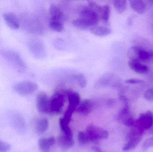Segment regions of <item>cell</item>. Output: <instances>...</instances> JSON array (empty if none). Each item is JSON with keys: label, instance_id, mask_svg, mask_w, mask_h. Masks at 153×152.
<instances>
[{"label": "cell", "instance_id": "1", "mask_svg": "<svg viewBox=\"0 0 153 152\" xmlns=\"http://www.w3.org/2000/svg\"><path fill=\"white\" fill-rule=\"evenodd\" d=\"M127 55L130 61L153 63V50H146L138 46H133L128 51Z\"/></svg>", "mask_w": 153, "mask_h": 152}, {"label": "cell", "instance_id": "2", "mask_svg": "<svg viewBox=\"0 0 153 152\" xmlns=\"http://www.w3.org/2000/svg\"><path fill=\"white\" fill-rule=\"evenodd\" d=\"M3 58L11 66L18 72H23L26 69V65L20 54L11 50L4 49L1 52Z\"/></svg>", "mask_w": 153, "mask_h": 152}, {"label": "cell", "instance_id": "3", "mask_svg": "<svg viewBox=\"0 0 153 152\" xmlns=\"http://www.w3.org/2000/svg\"><path fill=\"white\" fill-rule=\"evenodd\" d=\"M144 133L138 128H131V130L126 137L127 143L123 147V151H128L134 149L142 141Z\"/></svg>", "mask_w": 153, "mask_h": 152}, {"label": "cell", "instance_id": "4", "mask_svg": "<svg viewBox=\"0 0 153 152\" xmlns=\"http://www.w3.org/2000/svg\"><path fill=\"white\" fill-rule=\"evenodd\" d=\"M66 92H56L50 99V114H58L62 112L66 101Z\"/></svg>", "mask_w": 153, "mask_h": 152}, {"label": "cell", "instance_id": "5", "mask_svg": "<svg viewBox=\"0 0 153 152\" xmlns=\"http://www.w3.org/2000/svg\"><path fill=\"white\" fill-rule=\"evenodd\" d=\"M85 133L90 142H97L100 140H105L108 137V131L92 124L87 127Z\"/></svg>", "mask_w": 153, "mask_h": 152}, {"label": "cell", "instance_id": "6", "mask_svg": "<svg viewBox=\"0 0 153 152\" xmlns=\"http://www.w3.org/2000/svg\"><path fill=\"white\" fill-rule=\"evenodd\" d=\"M38 85L35 82L30 81H23L15 84L13 86L14 92L21 95H27L36 92Z\"/></svg>", "mask_w": 153, "mask_h": 152}, {"label": "cell", "instance_id": "7", "mask_svg": "<svg viewBox=\"0 0 153 152\" xmlns=\"http://www.w3.org/2000/svg\"><path fill=\"white\" fill-rule=\"evenodd\" d=\"M79 18L91 22L93 26L98 25L100 20V16L96 11L89 6H84L80 9Z\"/></svg>", "mask_w": 153, "mask_h": 152}, {"label": "cell", "instance_id": "8", "mask_svg": "<svg viewBox=\"0 0 153 152\" xmlns=\"http://www.w3.org/2000/svg\"><path fill=\"white\" fill-rule=\"evenodd\" d=\"M36 106L40 113L50 114V99L45 92H40L36 98Z\"/></svg>", "mask_w": 153, "mask_h": 152}, {"label": "cell", "instance_id": "9", "mask_svg": "<svg viewBox=\"0 0 153 152\" xmlns=\"http://www.w3.org/2000/svg\"><path fill=\"white\" fill-rule=\"evenodd\" d=\"M153 113L150 111L140 114L139 117L137 119V126L136 127L145 132L149 129L152 124Z\"/></svg>", "mask_w": 153, "mask_h": 152}, {"label": "cell", "instance_id": "10", "mask_svg": "<svg viewBox=\"0 0 153 152\" xmlns=\"http://www.w3.org/2000/svg\"><path fill=\"white\" fill-rule=\"evenodd\" d=\"M10 116V123L14 129L19 133H24L26 130V124L23 117L17 112H14Z\"/></svg>", "mask_w": 153, "mask_h": 152}, {"label": "cell", "instance_id": "11", "mask_svg": "<svg viewBox=\"0 0 153 152\" xmlns=\"http://www.w3.org/2000/svg\"><path fill=\"white\" fill-rule=\"evenodd\" d=\"M65 92L69 101V107L67 111L73 113L74 112L76 111V108L80 104V95L76 92L70 89Z\"/></svg>", "mask_w": 153, "mask_h": 152}, {"label": "cell", "instance_id": "12", "mask_svg": "<svg viewBox=\"0 0 153 152\" xmlns=\"http://www.w3.org/2000/svg\"><path fill=\"white\" fill-rule=\"evenodd\" d=\"M4 19L7 26L13 29H17L19 28L20 26L19 20L17 16L11 12H7L3 15Z\"/></svg>", "mask_w": 153, "mask_h": 152}, {"label": "cell", "instance_id": "13", "mask_svg": "<svg viewBox=\"0 0 153 152\" xmlns=\"http://www.w3.org/2000/svg\"><path fill=\"white\" fill-rule=\"evenodd\" d=\"M57 143L60 148L64 150L70 149L74 145L73 135H69L62 134L57 138Z\"/></svg>", "mask_w": 153, "mask_h": 152}, {"label": "cell", "instance_id": "14", "mask_svg": "<svg viewBox=\"0 0 153 152\" xmlns=\"http://www.w3.org/2000/svg\"><path fill=\"white\" fill-rule=\"evenodd\" d=\"M50 20L58 21L63 22L65 20V15L62 11L56 4H52L49 9Z\"/></svg>", "mask_w": 153, "mask_h": 152}, {"label": "cell", "instance_id": "15", "mask_svg": "<svg viewBox=\"0 0 153 152\" xmlns=\"http://www.w3.org/2000/svg\"><path fill=\"white\" fill-rule=\"evenodd\" d=\"M93 108V104L90 100L85 99L80 103L76 108L77 113L83 116H87L91 113Z\"/></svg>", "mask_w": 153, "mask_h": 152}, {"label": "cell", "instance_id": "16", "mask_svg": "<svg viewBox=\"0 0 153 152\" xmlns=\"http://www.w3.org/2000/svg\"><path fill=\"white\" fill-rule=\"evenodd\" d=\"M128 65L132 70L140 74H145L149 71V68L147 65L138 62L129 61Z\"/></svg>", "mask_w": 153, "mask_h": 152}, {"label": "cell", "instance_id": "17", "mask_svg": "<svg viewBox=\"0 0 153 152\" xmlns=\"http://www.w3.org/2000/svg\"><path fill=\"white\" fill-rule=\"evenodd\" d=\"M53 137L48 138H40L39 140V146L42 152H50V148L55 143Z\"/></svg>", "mask_w": 153, "mask_h": 152}, {"label": "cell", "instance_id": "18", "mask_svg": "<svg viewBox=\"0 0 153 152\" xmlns=\"http://www.w3.org/2000/svg\"><path fill=\"white\" fill-rule=\"evenodd\" d=\"M91 33L97 36L103 37L110 35L111 30L108 27L104 26H95L89 29Z\"/></svg>", "mask_w": 153, "mask_h": 152}, {"label": "cell", "instance_id": "19", "mask_svg": "<svg viewBox=\"0 0 153 152\" xmlns=\"http://www.w3.org/2000/svg\"><path fill=\"white\" fill-rule=\"evenodd\" d=\"M131 8L138 14H143L146 10L145 4L141 0H132L129 1Z\"/></svg>", "mask_w": 153, "mask_h": 152}, {"label": "cell", "instance_id": "20", "mask_svg": "<svg viewBox=\"0 0 153 152\" xmlns=\"http://www.w3.org/2000/svg\"><path fill=\"white\" fill-rule=\"evenodd\" d=\"M48 121L46 118H40L37 120L36 123V130L38 133L41 134L47 130Z\"/></svg>", "mask_w": 153, "mask_h": 152}, {"label": "cell", "instance_id": "21", "mask_svg": "<svg viewBox=\"0 0 153 152\" xmlns=\"http://www.w3.org/2000/svg\"><path fill=\"white\" fill-rule=\"evenodd\" d=\"M72 24L75 27L81 29H90L93 26L91 22L80 18L74 20L72 21Z\"/></svg>", "mask_w": 153, "mask_h": 152}, {"label": "cell", "instance_id": "22", "mask_svg": "<svg viewBox=\"0 0 153 152\" xmlns=\"http://www.w3.org/2000/svg\"><path fill=\"white\" fill-rule=\"evenodd\" d=\"M110 7L109 5L102 6V10L100 15V20H101L105 24H108L110 16Z\"/></svg>", "mask_w": 153, "mask_h": 152}, {"label": "cell", "instance_id": "23", "mask_svg": "<svg viewBox=\"0 0 153 152\" xmlns=\"http://www.w3.org/2000/svg\"><path fill=\"white\" fill-rule=\"evenodd\" d=\"M113 6L117 12L122 13L126 10L127 1L125 0H115L113 1Z\"/></svg>", "mask_w": 153, "mask_h": 152}, {"label": "cell", "instance_id": "24", "mask_svg": "<svg viewBox=\"0 0 153 152\" xmlns=\"http://www.w3.org/2000/svg\"><path fill=\"white\" fill-rule=\"evenodd\" d=\"M49 26L52 30L57 32H61L64 29L63 22L58 21L50 20Z\"/></svg>", "mask_w": 153, "mask_h": 152}, {"label": "cell", "instance_id": "25", "mask_svg": "<svg viewBox=\"0 0 153 152\" xmlns=\"http://www.w3.org/2000/svg\"><path fill=\"white\" fill-rule=\"evenodd\" d=\"M59 126L62 134L69 135H73L72 131L69 126V125L64 122L62 118H61L59 119Z\"/></svg>", "mask_w": 153, "mask_h": 152}, {"label": "cell", "instance_id": "26", "mask_svg": "<svg viewBox=\"0 0 153 152\" xmlns=\"http://www.w3.org/2000/svg\"><path fill=\"white\" fill-rule=\"evenodd\" d=\"M79 86L82 88H84L87 84V80L85 76L82 73H78L75 76Z\"/></svg>", "mask_w": 153, "mask_h": 152}, {"label": "cell", "instance_id": "27", "mask_svg": "<svg viewBox=\"0 0 153 152\" xmlns=\"http://www.w3.org/2000/svg\"><path fill=\"white\" fill-rule=\"evenodd\" d=\"M88 6L96 11L100 16L102 10V6L100 5L96 2L94 1H88Z\"/></svg>", "mask_w": 153, "mask_h": 152}, {"label": "cell", "instance_id": "28", "mask_svg": "<svg viewBox=\"0 0 153 152\" xmlns=\"http://www.w3.org/2000/svg\"><path fill=\"white\" fill-rule=\"evenodd\" d=\"M77 139L79 143L81 144L84 145L88 143L89 141L86 135V133L85 132H79L77 135Z\"/></svg>", "mask_w": 153, "mask_h": 152}, {"label": "cell", "instance_id": "29", "mask_svg": "<svg viewBox=\"0 0 153 152\" xmlns=\"http://www.w3.org/2000/svg\"><path fill=\"white\" fill-rule=\"evenodd\" d=\"M153 147V137L146 139L142 146V150L143 151H146Z\"/></svg>", "mask_w": 153, "mask_h": 152}, {"label": "cell", "instance_id": "30", "mask_svg": "<svg viewBox=\"0 0 153 152\" xmlns=\"http://www.w3.org/2000/svg\"><path fill=\"white\" fill-rule=\"evenodd\" d=\"M144 97L146 101H153V87H151L145 92Z\"/></svg>", "mask_w": 153, "mask_h": 152}, {"label": "cell", "instance_id": "31", "mask_svg": "<svg viewBox=\"0 0 153 152\" xmlns=\"http://www.w3.org/2000/svg\"><path fill=\"white\" fill-rule=\"evenodd\" d=\"M10 149V144L0 140V152H7Z\"/></svg>", "mask_w": 153, "mask_h": 152}, {"label": "cell", "instance_id": "32", "mask_svg": "<svg viewBox=\"0 0 153 152\" xmlns=\"http://www.w3.org/2000/svg\"><path fill=\"white\" fill-rule=\"evenodd\" d=\"M144 81L143 80L138 79H130L126 80V83L127 84H141Z\"/></svg>", "mask_w": 153, "mask_h": 152}, {"label": "cell", "instance_id": "33", "mask_svg": "<svg viewBox=\"0 0 153 152\" xmlns=\"http://www.w3.org/2000/svg\"><path fill=\"white\" fill-rule=\"evenodd\" d=\"M92 149L95 152H105L101 150L99 147H96V146H93L92 147Z\"/></svg>", "mask_w": 153, "mask_h": 152}, {"label": "cell", "instance_id": "34", "mask_svg": "<svg viewBox=\"0 0 153 152\" xmlns=\"http://www.w3.org/2000/svg\"><path fill=\"white\" fill-rule=\"evenodd\" d=\"M147 132H148L149 134L153 135V120L152 124V126H151L150 128L147 130Z\"/></svg>", "mask_w": 153, "mask_h": 152}, {"label": "cell", "instance_id": "35", "mask_svg": "<svg viewBox=\"0 0 153 152\" xmlns=\"http://www.w3.org/2000/svg\"><path fill=\"white\" fill-rule=\"evenodd\" d=\"M150 4H152V5H153V0L152 1H148Z\"/></svg>", "mask_w": 153, "mask_h": 152}]
</instances>
